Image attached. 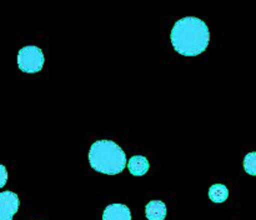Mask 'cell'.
Returning <instances> with one entry per match:
<instances>
[{"label": "cell", "mask_w": 256, "mask_h": 220, "mask_svg": "<svg viewBox=\"0 0 256 220\" xmlns=\"http://www.w3.org/2000/svg\"><path fill=\"white\" fill-rule=\"evenodd\" d=\"M170 38L172 46L179 54L196 56L206 50L210 42V32L202 19L186 16L175 22Z\"/></svg>", "instance_id": "cell-1"}, {"label": "cell", "mask_w": 256, "mask_h": 220, "mask_svg": "<svg viewBox=\"0 0 256 220\" xmlns=\"http://www.w3.org/2000/svg\"><path fill=\"white\" fill-rule=\"evenodd\" d=\"M89 162L96 172L116 175L126 166V156L116 142L112 140H98L90 148Z\"/></svg>", "instance_id": "cell-2"}, {"label": "cell", "mask_w": 256, "mask_h": 220, "mask_svg": "<svg viewBox=\"0 0 256 220\" xmlns=\"http://www.w3.org/2000/svg\"><path fill=\"white\" fill-rule=\"evenodd\" d=\"M44 54L42 49L34 45H28L22 48L18 52V66L22 72H39L44 65Z\"/></svg>", "instance_id": "cell-3"}, {"label": "cell", "mask_w": 256, "mask_h": 220, "mask_svg": "<svg viewBox=\"0 0 256 220\" xmlns=\"http://www.w3.org/2000/svg\"><path fill=\"white\" fill-rule=\"evenodd\" d=\"M20 206V200L15 192H0V220H12V216L18 212Z\"/></svg>", "instance_id": "cell-4"}, {"label": "cell", "mask_w": 256, "mask_h": 220, "mask_svg": "<svg viewBox=\"0 0 256 220\" xmlns=\"http://www.w3.org/2000/svg\"><path fill=\"white\" fill-rule=\"evenodd\" d=\"M102 220H132V212L124 204H110L104 209Z\"/></svg>", "instance_id": "cell-5"}, {"label": "cell", "mask_w": 256, "mask_h": 220, "mask_svg": "<svg viewBox=\"0 0 256 220\" xmlns=\"http://www.w3.org/2000/svg\"><path fill=\"white\" fill-rule=\"evenodd\" d=\"M166 212V205L162 200H152L145 206V216L148 220H164Z\"/></svg>", "instance_id": "cell-6"}, {"label": "cell", "mask_w": 256, "mask_h": 220, "mask_svg": "<svg viewBox=\"0 0 256 220\" xmlns=\"http://www.w3.org/2000/svg\"><path fill=\"white\" fill-rule=\"evenodd\" d=\"M128 169L135 176H142V175L146 174L148 170L150 169L149 160L142 155H135V156L130 158V160L128 162Z\"/></svg>", "instance_id": "cell-7"}, {"label": "cell", "mask_w": 256, "mask_h": 220, "mask_svg": "<svg viewBox=\"0 0 256 220\" xmlns=\"http://www.w3.org/2000/svg\"><path fill=\"white\" fill-rule=\"evenodd\" d=\"M209 198L214 202H224L229 198V190L224 184H214L209 189Z\"/></svg>", "instance_id": "cell-8"}, {"label": "cell", "mask_w": 256, "mask_h": 220, "mask_svg": "<svg viewBox=\"0 0 256 220\" xmlns=\"http://www.w3.org/2000/svg\"><path fill=\"white\" fill-rule=\"evenodd\" d=\"M244 169L249 175L256 176V152H248L244 158Z\"/></svg>", "instance_id": "cell-9"}, {"label": "cell", "mask_w": 256, "mask_h": 220, "mask_svg": "<svg viewBox=\"0 0 256 220\" xmlns=\"http://www.w3.org/2000/svg\"><path fill=\"white\" fill-rule=\"evenodd\" d=\"M8 182V170L4 165L0 164V189L5 186Z\"/></svg>", "instance_id": "cell-10"}]
</instances>
